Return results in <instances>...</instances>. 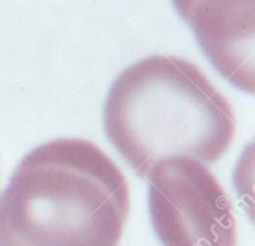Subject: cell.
<instances>
[{"label":"cell","instance_id":"6da1fadb","mask_svg":"<svg viewBox=\"0 0 255 246\" xmlns=\"http://www.w3.org/2000/svg\"><path fill=\"white\" fill-rule=\"evenodd\" d=\"M128 184L97 145L58 137L30 151L0 194V246H120Z\"/></svg>","mask_w":255,"mask_h":246},{"label":"cell","instance_id":"7a4b0ae2","mask_svg":"<svg viewBox=\"0 0 255 246\" xmlns=\"http://www.w3.org/2000/svg\"><path fill=\"white\" fill-rule=\"evenodd\" d=\"M103 127L142 178L163 158L215 164L232 146L236 117L229 100L191 61L155 54L123 70L109 88Z\"/></svg>","mask_w":255,"mask_h":246},{"label":"cell","instance_id":"3957f363","mask_svg":"<svg viewBox=\"0 0 255 246\" xmlns=\"http://www.w3.org/2000/svg\"><path fill=\"white\" fill-rule=\"evenodd\" d=\"M152 229L163 246H238L232 200L206 164L182 155L148 175Z\"/></svg>","mask_w":255,"mask_h":246},{"label":"cell","instance_id":"277c9868","mask_svg":"<svg viewBox=\"0 0 255 246\" xmlns=\"http://www.w3.org/2000/svg\"><path fill=\"white\" fill-rule=\"evenodd\" d=\"M182 18L221 76L254 94L255 0H194Z\"/></svg>","mask_w":255,"mask_h":246},{"label":"cell","instance_id":"5b68a950","mask_svg":"<svg viewBox=\"0 0 255 246\" xmlns=\"http://www.w3.org/2000/svg\"><path fill=\"white\" fill-rule=\"evenodd\" d=\"M193 1H194V0H173V4H175L176 10L179 12V15L184 16L185 12L188 10V7L193 4Z\"/></svg>","mask_w":255,"mask_h":246}]
</instances>
